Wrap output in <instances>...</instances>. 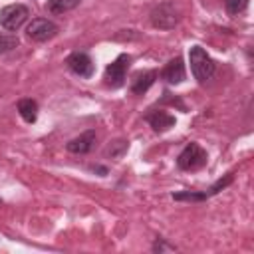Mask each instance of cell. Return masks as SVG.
<instances>
[{"label":"cell","instance_id":"6da1fadb","mask_svg":"<svg viewBox=\"0 0 254 254\" xmlns=\"http://www.w3.org/2000/svg\"><path fill=\"white\" fill-rule=\"evenodd\" d=\"M189 64H190V71H192V75L198 83H204L216 71L214 60L206 54V50L202 46H192L189 50Z\"/></svg>","mask_w":254,"mask_h":254},{"label":"cell","instance_id":"7a4b0ae2","mask_svg":"<svg viewBox=\"0 0 254 254\" xmlns=\"http://www.w3.org/2000/svg\"><path fill=\"white\" fill-rule=\"evenodd\" d=\"M208 155L198 143H187L177 157V167L181 171H198L206 165Z\"/></svg>","mask_w":254,"mask_h":254},{"label":"cell","instance_id":"3957f363","mask_svg":"<svg viewBox=\"0 0 254 254\" xmlns=\"http://www.w3.org/2000/svg\"><path fill=\"white\" fill-rule=\"evenodd\" d=\"M151 24L159 30H173L179 22H181V14L177 10V6L169 0L157 4L153 10H151Z\"/></svg>","mask_w":254,"mask_h":254},{"label":"cell","instance_id":"277c9868","mask_svg":"<svg viewBox=\"0 0 254 254\" xmlns=\"http://www.w3.org/2000/svg\"><path fill=\"white\" fill-rule=\"evenodd\" d=\"M234 181V175L232 173H226L224 177H220L214 185H210L206 190H198V192H192V190H181V192H173V200H189V202H202L214 194H218L220 190H224L228 185H232Z\"/></svg>","mask_w":254,"mask_h":254},{"label":"cell","instance_id":"5b68a950","mask_svg":"<svg viewBox=\"0 0 254 254\" xmlns=\"http://www.w3.org/2000/svg\"><path fill=\"white\" fill-rule=\"evenodd\" d=\"M129 65H131V56H129V54H119V56L105 67V73H103L105 85L111 87V89H119V87L125 83Z\"/></svg>","mask_w":254,"mask_h":254},{"label":"cell","instance_id":"8992f818","mask_svg":"<svg viewBox=\"0 0 254 254\" xmlns=\"http://www.w3.org/2000/svg\"><path fill=\"white\" fill-rule=\"evenodd\" d=\"M30 16V8L26 4H8L0 10V26L8 32H16Z\"/></svg>","mask_w":254,"mask_h":254},{"label":"cell","instance_id":"52a82bcc","mask_svg":"<svg viewBox=\"0 0 254 254\" xmlns=\"http://www.w3.org/2000/svg\"><path fill=\"white\" fill-rule=\"evenodd\" d=\"M58 32H60V26L48 18H34L26 26V36L32 42H48V40L56 38Z\"/></svg>","mask_w":254,"mask_h":254},{"label":"cell","instance_id":"ba28073f","mask_svg":"<svg viewBox=\"0 0 254 254\" xmlns=\"http://www.w3.org/2000/svg\"><path fill=\"white\" fill-rule=\"evenodd\" d=\"M65 65H67V69H69L71 73H75V75H79V77H83V79H89V77L93 75V71H95L93 60H91V56L85 54V52H71V54L65 58Z\"/></svg>","mask_w":254,"mask_h":254},{"label":"cell","instance_id":"9c48e42d","mask_svg":"<svg viewBox=\"0 0 254 254\" xmlns=\"http://www.w3.org/2000/svg\"><path fill=\"white\" fill-rule=\"evenodd\" d=\"M95 141H97V133H95L93 129H87V131H83L81 135L69 139V141L65 143V149H67L69 153H73V155H87V153L93 151Z\"/></svg>","mask_w":254,"mask_h":254},{"label":"cell","instance_id":"30bf717a","mask_svg":"<svg viewBox=\"0 0 254 254\" xmlns=\"http://www.w3.org/2000/svg\"><path fill=\"white\" fill-rule=\"evenodd\" d=\"M161 77H163L167 83H171V85L183 83V81L187 79V69H185V64H183V58L177 56V58L169 60L167 65H165L163 71H161Z\"/></svg>","mask_w":254,"mask_h":254},{"label":"cell","instance_id":"8fae6325","mask_svg":"<svg viewBox=\"0 0 254 254\" xmlns=\"http://www.w3.org/2000/svg\"><path fill=\"white\" fill-rule=\"evenodd\" d=\"M145 119H147V123L153 127V131H157V133H165V131H169L171 127H175V123H177L175 115H171V113H167V111H163V109H153V111H149V113L145 115Z\"/></svg>","mask_w":254,"mask_h":254},{"label":"cell","instance_id":"7c38bea8","mask_svg":"<svg viewBox=\"0 0 254 254\" xmlns=\"http://www.w3.org/2000/svg\"><path fill=\"white\" fill-rule=\"evenodd\" d=\"M157 69H147V71H139L133 79H131V91L135 93V95H143V93H147V89L155 83V79H157Z\"/></svg>","mask_w":254,"mask_h":254},{"label":"cell","instance_id":"4fadbf2b","mask_svg":"<svg viewBox=\"0 0 254 254\" xmlns=\"http://www.w3.org/2000/svg\"><path fill=\"white\" fill-rule=\"evenodd\" d=\"M16 107H18V113L22 115V119L26 123H36V119H38V101L36 99L24 97V99L18 101Z\"/></svg>","mask_w":254,"mask_h":254},{"label":"cell","instance_id":"5bb4252c","mask_svg":"<svg viewBox=\"0 0 254 254\" xmlns=\"http://www.w3.org/2000/svg\"><path fill=\"white\" fill-rule=\"evenodd\" d=\"M79 4H81V0H48L46 8L52 14H65V12L73 10V8H77Z\"/></svg>","mask_w":254,"mask_h":254},{"label":"cell","instance_id":"9a60e30c","mask_svg":"<svg viewBox=\"0 0 254 254\" xmlns=\"http://www.w3.org/2000/svg\"><path fill=\"white\" fill-rule=\"evenodd\" d=\"M127 149H129V141L117 139V141L109 143V147L105 149V155L111 157V159H119V157H123V155L127 153Z\"/></svg>","mask_w":254,"mask_h":254},{"label":"cell","instance_id":"2e32d148","mask_svg":"<svg viewBox=\"0 0 254 254\" xmlns=\"http://www.w3.org/2000/svg\"><path fill=\"white\" fill-rule=\"evenodd\" d=\"M20 46L18 36L14 34H0V54H8Z\"/></svg>","mask_w":254,"mask_h":254},{"label":"cell","instance_id":"e0dca14e","mask_svg":"<svg viewBox=\"0 0 254 254\" xmlns=\"http://www.w3.org/2000/svg\"><path fill=\"white\" fill-rule=\"evenodd\" d=\"M250 0H224V8L230 16H238L242 12H246Z\"/></svg>","mask_w":254,"mask_h":254},{"label":"cell","instance_id":"ac0fdd59","mask_svg":"<svg viewBox=\"0 0 254 254\" xmlns=\"http://www.w3.org/2000/svg\"><path fill=\"white\" fill-rule=\"evenodd\" d=\"M151 250H153V252L163 254V252H175V250H177V246H175V244H169V242H165V238L157 236V238H155V242H153V246H151Z\"/></svg>","mask_w":254,"mask_h":254},{"label":"cell","instance_id":"d6986e66","mask_svg":"<svg viewBox=\"0 0 254 254\" xmlns=\"http://www.w3.org/2000/svg\"><path fill=\"white\" fill-rule=\"evenodd\" d=\"M91 171H93V173H97L99 177H105V175L109 173V169H107V167H103V165H93V167H91Z\"/></svg>","mask_w":254,"mask_h":254},{"label":"cell","instance_id":"ffe728a7","mask_svg":"<svg viewBox=\"0 0 254 254\" xmlns=\"http://www.w3.org/2000/svg\"><path fill=\"white\" fill-rule=\"evenodd\" d=\"M0 204H2V198H0Z\"/></svg>","mask_w":254,"mask_h":254}]
</instances>
